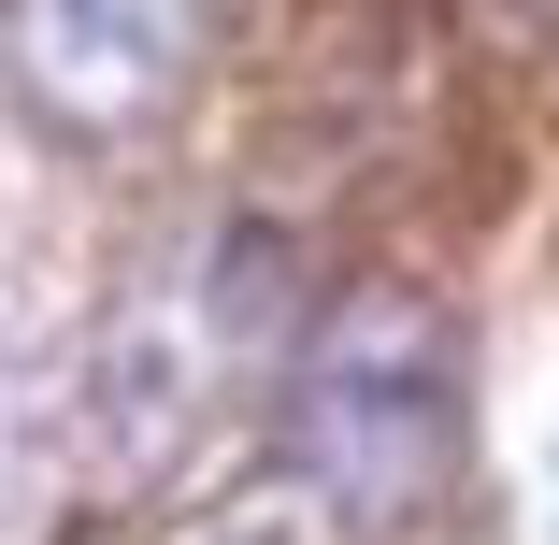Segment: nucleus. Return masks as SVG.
Masks as SVG:
<instances>
[{
  "instance_id": "obj_2",
  "label": "nucleus",
  "mask_w": 559,
  "mask_h": 545,
  "mask_svg": "<svg viewBox=\"0 0 559 545\" xmlns=\"http://www.w3.org/2000/svg\"><path fill=\"white\" fill-rule=\"evenodd\" d=\"M0 72L44 130L130 144L201 72V0H0Z\"/></svg>"
},
{
  "instance_id": "obj_1",
  "label": "nucleus",
  "mask_w": 559,
  "mask_h": 545,
  "mask_svg": "<svg viewBox=\"0 0 559 545\" xmlns=\"http://www.w3.org/2000/svg\"><path fill=\"white\" fill-rule=\"evenodd\" d=\"M273 446H287L301 502L359 517V531L444 502L460 460H474V331H460V301L402 287V273L316 301L301 345H287V388H273Z\"/></svg>"
},
{
  "instance_id": "obj_4",
  "label": "nucleus",
  "mask_w": 559,
  "mask_h": 545,
  "mask_svg": "<svg viewBox=\"0 0 559 545\" xmlns=\"http://www.w3.org/2000/svg\"><path fill=\"white\" fill-rule=\"evenodd\" d=\"M502 29H559V0H502Z\"/></svg>"
},
{
  "instance_id": "obj_3",
  "label": "nucleus",
  "mask_w": 559,
  "mask_h": 545,
  "mask_svg": "<svg viewBox=\"0 0 559 545\" xmlns=\"http://www.w3.org/2000/svg\"><path fill=\"white\" fill-rule=\"evenodd\" d=\"M187 545H316V531H301V517H273V502H259V517H201V531H187Z\"/></svg>"
}]
</instances>
